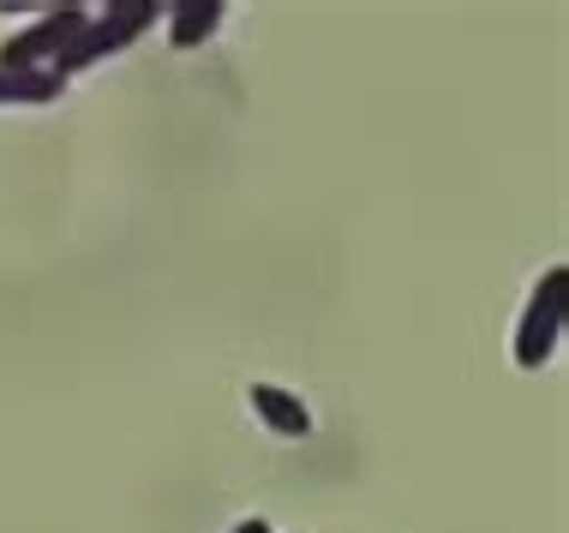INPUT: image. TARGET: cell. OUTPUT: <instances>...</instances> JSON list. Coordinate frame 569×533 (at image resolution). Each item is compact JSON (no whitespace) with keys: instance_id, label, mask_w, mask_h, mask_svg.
Wrapping results in <instances>:
<instances>
[{"instance_id":"1","label":"cell","mask_w":569,"mask_h":533,"mask_svg":"<svg viewBox=\"0 0 569 533\" xmlns=\"http://www.w3.org/2000/svg\"><path fill=\"white\" fill-rule=\"evenodd\" d=\"M558 330H563V264H551L546 282L533 288V300H528V318H521V330H516V365L521 372H540L551 360Z\"/></svg>"},{"instance_id":"5","label":"cell","mask_w":569,"mask_h":533,"mask_svg":"<svg viewBox=\"0 0 569 533\" xmlns=\"http://www.w3.org/2000/svg\"><path fill=\"white\" fill-rule=\"evenodd\" d=\"M60 79L49 72H0V102H54Z\"/></svg>"},{"instance_id":"4","label":"cell","mask_w":569,"mask_h":533,"mask_svg":"<svg viewBox=\"0 0 569 533\" xmlns=\"http://www.w3.org/2000/svg\"><path fill=\"white\" fill-rule=\"evenodd\" d=\"M162 19H168V42L174 49H198L204 37H217L222 0H180V7H162Z\"/></svg>"},{"instance_id":"3","label":"cell","mask_w":569,"mask_h":533,"mask_svg":"<svg viewBox=\"0 0 569 533\" xmlns=\"http://www.w3.org/2000/svg\"><path fill=\"white\" fill-rule=\"evenodd\" d=\"M252 408L264 414L270 432H282V438H306V432H312L306 402H300L295 390H282V384H252Z\"/></svg>"},{"instance_id":"6","label":"cell","mask_w":569,"mask_h":533,"mask_svg":"<svg viewBox=\"0 0 569 533\" xmlns=\"http://www.w3.org/2000/svg\"><path fill=\"white\" fill-rule=\"evenodd\" d=\"M234 533H270V522H258V515H252V522H240Z\"/></svg>"},{"instance_id":"2","label":"cell","mask_w":569,"mask_h":533,"mask_svg":"<svg viewBox=\"0 0 569 533\" xmlns=\"http://www.w3.org/2000/svg\"><path fill=\"white\" fill-rule=\"evenodd\" d=\"M90 19L79 7H60V12H42V24L37 30H24V37H12L7 49H0V72H37V60L42 54H54L60 60V49H67L72 37H79Z\"/></svg>"}]
</instances>
